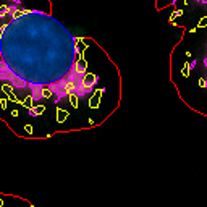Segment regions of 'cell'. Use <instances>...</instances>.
<instances>
[{"mask_svg":"<svg viewBox=\"0 0 207 207\" xmlns=\"http://www.w3.org/2000/svg\"><path fill=\"white\" fill-rule=\"evenodd\" d=\"M31 88V91H33V101L34 102H39L44 99V88L41 84H34V83H29L28 84Z\"/></svg>","mask_w":207,"mask_h":207,"instance_id":"cell-1","label":"cell"},{"mask_svg":"<svg viewBox=\"0 0 207 207\" xmlns=\"http://www.w3.org/2000/svg\"><path fill=\"white\" fill-rule=\"evenodd\" d=\"M13 78H15V73H13L12 70H10L8 73H3V71H0V79H2V81H12Z\"/></svg>","mask_w":207,"mask_h":207,"instance_id":"cell-3","label":"cell"},{"mask_svg":"<svg viewBox=\"0 0 207 207\" xmlns=\"http://www.w3.org/2000/svg\"><path fill=\"white\" fill-rule=\"evenodd\" d=\"M10 83H12V84L15 86V88H20V89H23V88H26V86H28V83L25 81V79L20 78V76H16V75H15V78H13Z\"/></svg>","mask_w":207,"mask_h":207,"instance_id":"cell-2","label":"cell"},{"mask_svg":"<svg viewBox=\"0 0 207 207\" xmlns=\"http://www.w3.org/2000/svg\"><path fill=\"white\" fill-rule=\"evenodd\" d=\"M199 2H201V3H204V5H206V3H207V0H199Z\"/></svg>","mask_w":207,"mask_h":207,"instance_id":"cell-9","label":"cell"},{"mask_svg":"<svg viewBox=\"0 0 207 207\" xmlns=\"http://www.w3.org/2000/svg\"><path fill=\"white\" fill-rule=\"evenodd\" d=\"M0 91H2V89H0Z\"/></svg>","mask_w":207,"mask_h":207,"instance_id":"cell-12","label":"cell"},{"mask_svg":"<svg viewBox=\"0 0 207 207\" xmlns=\"http://www.w3.org/2000/svg\"><path fill=\"white\" fill-rule=\"evenodd\" d=\"M198 2H199V0H198Z\"/></svg>","mask_w":207,"mask_h":207,"instance_id":"cell-13","label":"cell"},{"mask_svg":"<svg viewBox=\"0 0 207 207\" xmlns=\"http://www.w3.org/2000/svg\"><path fill=\"white\" fill-rule=\"evenodd\" d=\"M7 15V7H3L2 10H0V16H5Z\"/></svg>","mask_w":207,"mask_h":207,"instance_id":"cell-7","label":"cell"},{"mask_svg":"<svg viewBox=\"0 0 207 207\" xmlns=\"http://www.w3.org/2000/svg\"><path fill=\"white\" fill-rule=\"evenodd\" d=\"M204 65H206V67H207V57L204 58Z\"/></svg>","mask_w":207,"mask_h":207,"instance_id":"cell-10","label":"cell"},{"mask_svg":"<svg viewBox=\"0 0 207 207\" xmlns=\"http://www.w3.org/2000/svg\"><path fill=\"white\" fill-rule=\"evenodd\" d=\"M196 65H198L196 62H191V63L188 65V70H194V68H196Z\"/></svg>","mask_w":207,"mask_h":207,"instance_id":"cell-6","label":"cell"},{"mask_svg":"<svg viewBox=\"0 0 207 207\" xmlns=\"http://www.w3.org/2000/svg\"><path fill=\"white\" fill-rule=\"evenodd\" d=\"M16 13H18V7H16V5H10V7H7V15H10V16H13V18H15Z\"/></svg>","mask_w":207,"mask_h":207,"instance_id":"cell-4","label":"cell"},{"mask_svg":"<svg viewBox=\"0 0 207 207\" xmlns=\"http://www.w3.org/2000/svg\"><path fill=\"white\" fill-rule=\"evenodd\" d=\"M204 86H206V88H207V81H206V83H204Z\"/></svg>","mask_w":207,"mask_h":207,"instance_id":"cell-11","label":"cell"},{"mask_svg":"<svg viewBox=\"0 0 207 207\" xmlns=\"http://www.w3.org/2000/svg\"><path fill=\"white\" fill-rule=\"evenodd\" d=\"M0 71H3V73H8L10 71V67L5 63V62H0Z\"/></svg>","mask_w":207,"mask_h":207,"instance_id":"cell-5","label":"cell"},{"mask_svg":"<svg viewBox=\"0 0 207 207\" xmlns=\"http://www.w3.org/2000/svg\"><path fill=\"white\" fill-rule=\"evenodd\" d=\"M10 2H12L13 5H20V3H21V0H10Z\"/></svg>","mask_w":207,"mask_h":207,"instance_id":"cell-8","label":"cell"}]
</instances>
